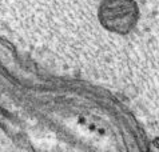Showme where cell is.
<instances>
[{
  "instance_id": "6da1fadb",
  "label": "cell",
  "mask_w": 159,
  "mask_h": 152,
  "mask_svg": "<svg viewBox=\"0 0 159 152\" xmlns=\"http://www.w3.org/2000/svg\"><path fill=\"white\" fill-rule=\"evenodd\" d=\"M99 21L107 31L127 35L136 27L139 7L135 0H103L98 11Z\"/></svg>"
}]
</instances>
